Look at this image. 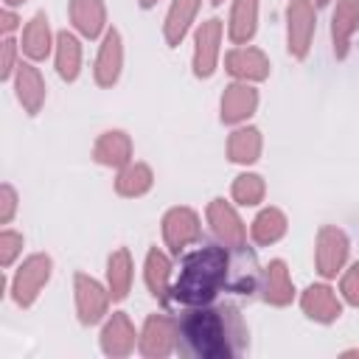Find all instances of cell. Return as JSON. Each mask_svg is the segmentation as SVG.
Wrapping results in <instances>:
<instances>
[{"instance_id":"6da1fadb","label":"cell","mask_w":359,"mask_h":359,"mask_svg":"<svg viewBox=\"0 0 359 359\" xmlns=\"http://www.w3.org/2000/svg\"><path fill=\"white\" fill-rule=\"evenodd\" d=\"M264 272L255 252L247 244H199L180 258V275L171 280L165 303L168 309L205 306L222 294L252 297L261 292Z\"/></svg>"},{"instance_id":"7a4b0ae2","label":"cell","mask_w":359,"mask_h":359,"mask_svg":"<svg viewBox=\"0 0 359 359\" xmlns=\"http://www.w3.org/2000/svg\"><path fill=\"white\" fill-rule=\"evenodd\" d=\"M250 331L227 300L185 306L177 314V351L194 359H236L247 351Z\"/></svg>"},{"instance_id":"3957f363","label":"cell","mask_w":359,"mask_h":359,"mask_svg":"<svg viewBox=\"0 0 359 359\" xmlns=\"http://www.w3.org/2000/svg\"><path fill=\"white\" fill-rule=\"evenodd\" d=\"M50 278V258L48 255H31L14 275V283H11V292H14V300L20 306H31L39 294V289L48 283Z\"/></svg>"},{"instance_id":"277c9868","label":"cell","mask_w":359,"mask_h":359,"mask_svg":"<svg viewBox=\"0 0 359 359\" xmlns=\"http://www.w3.org/2000/svg\"><path fill=\"white\" fill-rule=\"evenodd\" d=\"M165 244L180 255L191 241H199V219L191 208H174L163 219Z\"/></svg>"},{"instance_id":"5b68a950","label":"cell","mask_w":359,"mask_h":359,"mask_svg":"<svg viewBox=\"0 0 359 359\" xmlns=\"http://www.w3.org/2000/svg\"><path fill=\"white\" fill-rule=\"evenodd\" d=\"M140 351L146 356H165L177 351V320L165 314H151L140 337Z\"/></svg>"},{"instance_id":"8992f818","label":"cell","mask_w":359,"mask_h":359,"mask_svg":"<svg viewBox=\"0 0 359 359\" xmlns=\"http://www.w3.org/2000/svg\"><path fill=\"white\" fill-rule=\"evenodd\" d=\"M345 255H348V238L342 230L337 227H323L320 236H317V269L320 275L325 278H334L339 272V266L345 264Z\"/></svg>"},{"instance_id":"52a82bcc","label":"cell","mask_w":359,"mask_h":359,"mask_svg":"<svg viewBox=\"0 0 359 359\" xmlns=\"http://www.w3.org/2000/svg\"><path fill=\"white\" fill-rule=\"evenodd\" d=\"M314 34V8L309 0H292L289 6V53L303 59Z\"/></svg>"},{"instance_id":"ba28073f","label":"cell","mask_w":359,"mask_h":359,"mask_svg":"<svg viewBox=\"0 0 359 359\" xmlns=\"http://www.w3.org/2000/svg\"><path fill=\"white\" fill-rule=\"evenodd\" d=\"M76 309H79V320L84 325L98 323L107 311V294H104L101 283L81 272L76 275Z\"/></svg>"},{"instance_id":"9c48e42d","label":"cell","mask_w":359,"mask_h":359,"mask_svg":"<svg viewBox=\"0 0 359 359\" xmlns=\"http://www.w3.org/2000/svg\"><path fill=\"white\" fill-rule=\"evenodd\" d=\"M208 222H210V227H213L219 241H224V244H247L244 224H241V219L236 216V210L224 199H213L208 205Z\"/></svg>"},{"instance_id":"30bf717a","label":"cell","mask_w":359,"mask_h":359,"mask_svg":"<svg viewBox=\"0 0 359 359\" xmlns=\"http://www.w3.org/2000/svg\"><path fill=\"white\" fill-rule=\"evenodd\" d=\"M219 36H222V20H208L196 31V53H194V70L196 76H210L219 56Z\"/></svg>"},{"instance_id":"8fae6325","label":"cell","mask_w":359,"mask_h":359,"mask_svg":"<svg viewBox=\"0 0 359 359\" xmlns=\"http://www.w3.org/2000/svg\"><path fill=\"white\" fill-rule=\"evenodd\" d=\"M101 348L109 356H126L135 348V328L123 311L112 314V320L101 331Z\"/></svg>"},{"instance_id":"7c38bea8","label":"cell","mask_w":359,"mask_h":359,"mask_svg":"<svg viewBox=\"0 0 359 359\" xmlns=\"http://www.w3.org/2000/svg\"><path fill=\"white\" fill-rule=\"evenodd\" d=\"M255 104H258V93L250 84H230L222 95V121L227 123L244 121L247 115H252Z\"/></svg>"},{"instance_id":"4fadbf2b","label":"cell","mask_w":359,"mask_h":359,"mask_svg":"<svg viewBox=\"0 0 359 359\" xmlns=\"http://www.w3.org/2000/svg\"><path fill=\"white\" fill-rule=\"evenodd\" d=\"M121 62H123V50H121V36L118 31L112 28L107 36H104V45H101V53H98V62H95V79L101 87H112L118 73H121Z\"/></svg>"},{"instance_id":"5bb4252c","label":"cell","mask_w":359,"mask_h":359,"mask_svg":"<svg viewBox=\"0 0 359 359\" xmlns=\"http://www.w3.org/2000/svg\"><path fill=\"white\" fill-rule=\"evenodd\" d=\"M17 98L31 115L39 112V107L45 101V81L34 65H25V62L17 65Z\"/></svg>"},{"instance_id":"9a60e30c","label":"cell","mask_w":359,"mask_h":359,"mask_svg":"<svg viewBox=\"0 0 359 359\" xmlns=\"http://www.w3.org/2000/svg\"><path fill=\"white\" fill-rule=\"evenodd\" d=\"M303 311L317 323H334L339 317V300L328 286H309L303 292Z\"/></svg>"},{"instance_id":"2e32d148","label":"cell","mask_w":359,"mask_h":359,"mask_svg":"<svg viewBox=\"0 0 359 359\" xmlns=\"http://www.w3.org/2000/svg\"><path fill=\"white\" fill-rule=\"evenodd\" d=\"M356 25H359V0H339L334 11V25H331L337 56L348 53V39L356 31Z\"/></svg>"},{"instance_id":"e0dca14e","label":"cell","mask_w":359,"mask_h":359,"mask_svg":"<svg viewBox=\"0 0 359 359\" xmlns=\"http://www.w3.org/2000/svg\"><path fill=\"white\" fill-rule=\"evenodd\" d=\"M227 70L238 79H266L269 73V62L261 50L255 48H236L227 53Z\"/></svg>"},{"instance_id":"ac0fdd59","label":"cell","mask_w":359,"mask_h":359,"mask_svg":"<svg viewBox=\"0 0 359 359\" xmlns=\"http://www.w3.org/2000/svg\"><path fill=\"white\" fill-rule=\"evenodd\" d=\"M261 292H264V297H266L269 303H275V306L292 303L294 289H292V280H289V272H286V264H283V261H272V264L266 266Z\"/></svg>"},{"instance_id":"d6986e66","label":"cell","mask_w":359,"mask_h":359,"mask_svg":"<svg viewBox=\"0 0 359 359\" xmlns=\"http://www.w3.org/2000/svg\"><path fill=\"white\" fill-rule=\"evenodd\" d=\"M70 17L76 22V28L84 36H98L101 25H104V3L101 0H70Z\"/></svg>"},{"instance_id":"ffe728a7","label":"cell","mask_w":359,"mask_h":359,"mask_svg":"<svg viewBox=\"0 0 359 359\" xmlns=\"http://www.w3.org/2000/svg\"><path fill=\"white\" fill-rule=\"evenodd\" d=\"M199 8V0H174L171 8H168V17H165V39L168 45H180L194 14Z\"/></svg>"},{"instance_id":"44dd1931","label":"cell","mask_w":359,"mask_h":359,"mask_svg":"<svg viewBox=\"0 0 359 359\" xmlns=\"http://www.w3.org/2000/svg\"><path fill=\"white\" fill-rule=\"evenodd\" d=\"M132 154V143L123 132H107L95 143V160L101 165H123Z\"/></svg>"},{"instance_id":"7402d4cb","label":"cell","mask_w":359,"mask_h":359,"mask_svg":"<svg viewBox=\"0 0 359 359\" xmlns=\"http://www.w3.org/2000/svg\"><path fill=\"white\" fill-rule=\"evenodd\" d=\"M107 280H109V294L115 300L126 297L129 283H132V258L126 250H115L107 261Z\"/></svg>"},{"instance_id":"603a6c76","label":"cell","mask_w":359,"mask_h":359,"mask_svg":"<svg viewBox=\"0 0 359 359\" xmlns=\"http://www.w3.org/2000/svg\"><path fill=\"white\" fill-rule=\"evenodd\" d=\"M79 65H81V48H79V39L67 31H62L56 36V67H59V76L73 81L79 76Z\"/></svg>"},{"instance_id":"cb8c5ba5","label":"cell","mask_w":359,"mask_h":359,"mask_svg":"<svg viewBox=\"0 0 359 359\" xmlns=\"http://www.w3.org/2000/svg\"><path fill=\"white\" fill-rule=\"evenodd\" d=\"M22 50H25L31 59H45V56H48V50H50V31H48V17H45V14H36V17L25 25Z\"/></svg>"},{"instance_id":"d4e9b609","label":"cell","mask_w":359,"mask_h":359,"mask_svg":"<svg viewBox=\"0 0 359 359\" xmlns=\"http://www.w3.org/2000/svg\"><path fill=\"white\" fill-rule=\"evenodd\" d=\"M168 275H171V264H168V258L160 252V250H151L149 252V258H146V283H149V289H151V294L160 300V303H165V294H168Z\"/></svg>"},{"instance_id":"484cf974","label":"cell","mask_w":359,"mask_h":359,"mask_svg":"<svg viewBox=\"0 0 359 359\" xmlns=\"http://www.w3.org/2000/svg\"><path fill=\"white\" fill-rule=\"evenodd\" d=\"M255 17H258V0H236L230 17V39L247 42L255 34Z\"/></svg>"},{"instance_id":"4316f807","label":"cell","mask_w":359,"mask_h":359,"mask_svg":"<svg viewBox=\"0 0 359 359\" xmlns=\"http://www.w3.org/2000/svg\"><path fill=\"white\" fill-rule=\"evenodd\" d=\"M261 151V135L258 129H238L227 140V154L233 163H252Z\"/></svg>"},{"instance_id":"83f0119b","label":"cell","mask_w":359,"mask_h":359,"mask_svg":"<svg viewBox=\"0 0 359 359\" xmlns=\"http://www.w3.org/2000/svg\"><path fill=\"white\" fill-rule=\"evenodd\" d=\"M286 233V216L278 208H266L252 222V238L258 244H272Z\"/></svg>"},{"instance_id":"f1b7e54d","label":"cell","mask_w":359,"mask_h":359,"mask_svg":"<svg viewBox=\"0 0 359 359\" xmlns=\"http://www.w3.org/2000/svg\"><path fill=\"white\" fill-rule=\"evenodd\" d=\"M115 188L123 196H140V194H146L151 188V171H149V165H143V163L126 165L121 171L118 182H115Z\"/></svg>"},{"instance_id":"f546056e","label":"cell","mask_w":359,"mask_h":359,"mask_svg":"<svg viewBox=\"0 0 359 359\" xmlns=\"http://www.w3.org/2000/svg\"><path fill=\"white\" fill-rule=\"evenodd\" d=\"M233 196H236V202H241V205H255V202H261V196H264V180L255 177V174H241V177H236V182H233Z\"/></svg>"},{"instance_id":"4dcf8cb0","label":"cell","mask_w":359,"mask_h":359,"mask_svg":"<svg viewBox=\"0 0 359 359\" xmlns=\"http://www.w3.org/2000/svg\"><path fill=\"white\" fill-rule=\"evenodd\" d=\"M20 247H22V236L14 233V230H3V233H0V264L8 266V264L17 258Z\"/></svg>"},{"instance_id":"1f68e13d","label":"cell","mask_w":359,"mask_h":359,"mask_svg":"<svg viewBox=\"0 0 359 359\" xmlns=\"http://www.w3.org/2000/svg\"><path fill=\"white\" fill-rule=\"evenodd\" d=\"M342 294L348 303L359 306V264H353L342 278Z\"/></svg>"},{"instance_id":"d6a6232c","label":"cell","mask_w":359,"mask_h":359,"mask_svg":"<svg viewBox=\"0 0 359 359\" xmlns=\"http://www.w3.org/2000/svg\"><path fill=\"white\" fill-rule=\"evenodd\" d=\"M0 196H3V213H0V222L6 224V222H11V216H14V208H17V194H14V188H11V185H3Z\"/></svg>"},{"instance_id":"836d02e7","label":"cell","mask_w":359,"mask_h":359,"mask_svg":"<svg viewBox=\"0 0 359 359\" xmlns=\"http://www.w3.org/2000/svg\"><path fill=\"white\" fill-rule=\"evenodd\" d=\"M14 50H17L14 39H6V42H3V62H0V76H3V79H8L11 70H14Z\"/></svg>"},{"instance_id":"e575fe53","label":"cell","mask_w":359,"mask_h":359,"mask_svg":"<svg viewBox=\"0 0 359 359\" xmlns=\"http://www.w3.org/2000/svg\"><path fill=\"white\" fill-rule=\"evenodd\" d=\"M17 22H20V20H17V14H14L11 8H6V11H3V31H6V34H8V31H14V28H17Z\"/></svg>"},{"instance_id":"d590c367","label":"cell","mask_w":359,"mask_h":359,"mask_svg":"<svg viewBox=\"0 0 359 359\" xmlns=\"http://www.w3.org/2000/svg\"><path fill=\"white\" fill-rule=\"evenodd\" d=\"M20 3H25V0H6V8H11V6H20Z\"/></svg>"},{"instance_id":"8d00e7d4","label":"cell","mask_w":359,"mask_h":359,"mask_svg":"<svg viewBox=\"0 0 359 359\" xmlns=\"http://www.w3.org/2000/svg\"><path fill=\"white\" fill-rule=\"evenodd\" d=\"M154 3H157V0H140V6H143V8H149V6H154Z\"/></svg>"},{"instance_id":"74e56055","label":"cell","mask_w":359,"mask_h":359,"mask_svg":"<svg viewBox=\"0 0 359 359\" xmlns=\"http://www.w3.org/2000/svg\"><path fill=\"white\" fill-rule=\"evenodd\" d=\"M317 3H320V6H323V3H328V0H317Z\"/></svg>"},{"instance_id":"f35d334b","label":"cell","mask_w":359,"mask_h":359,"mask_svg":"<svg viewBox=\"0 0 359 359\" xmlns=\"http://www.w3.org/2000/svg\"><path fill=\"white\" fill-rule=\"evenodd\" d=\"M210 3H216V6H219V3H222V0H210Z\"/></svg>"}]
</instances>
